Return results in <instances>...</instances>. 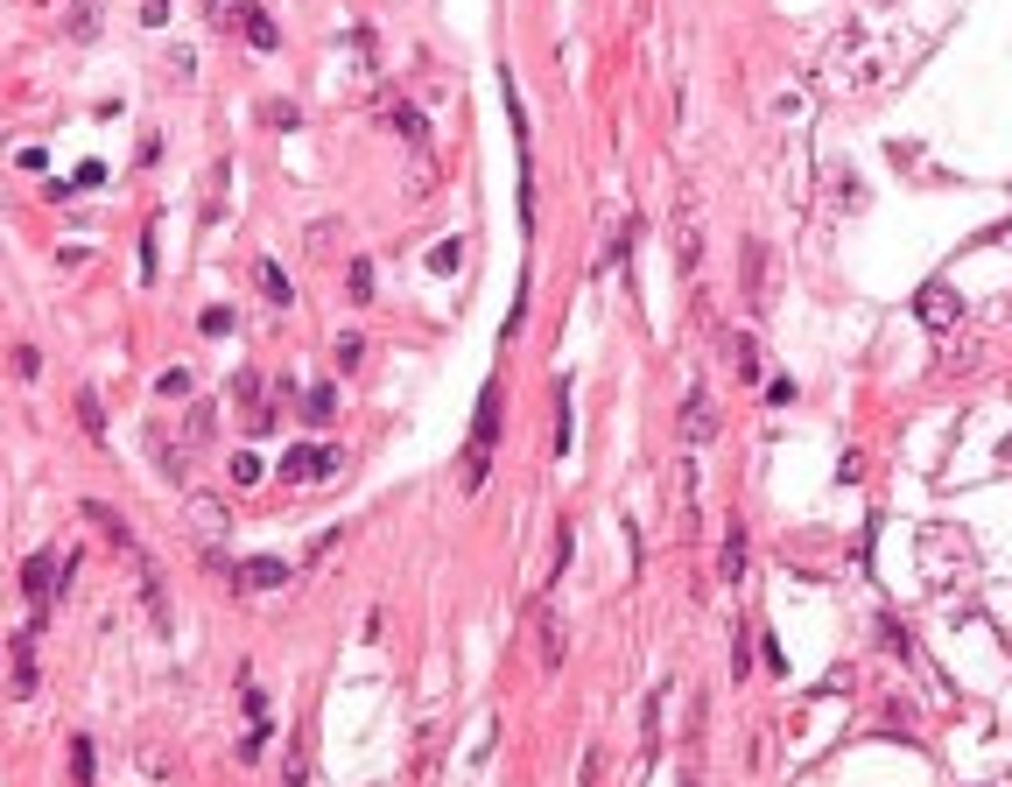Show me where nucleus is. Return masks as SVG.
I'll use <instances>...</instances> for the list:
<instances>
[{"mask_svg": "<svg viewBox=\"0 0 1012 787\" xmlns=\"http://www.w3.org/2000/svg\"><path fill=\"white\" fill-rule=\"evenodd\" d=\"M499 408H506V394H499V380L479 394V415H471V443H465V493H479L485 485V471H493V450H499Z\"/></svg>", "mask_w": 1012, "mask_h": 787, "instance_id": "f257e3e1", "label": "nucleus"}, {"mask_svg": "<svg viewBox=\"0 0 1012 787\" xmlns=\"http://www.w3.org/2000/svg\"><path fill=\"white\" fill-rule=\"evenodd\" d=\"M275 471H281V485H317V479H338V471H345V457L324 450V443H289Z\"/></svg>", "mask_w": 1012, "mask_h": 787, "instance_id": "f03ea898", "label": "nucleus"}, {"mask_svg": "<svg viewBox=\"0 0 1012 787\" xmlns=\"http://www.w3.org/2000/svg\"><path fill=\"white\" fill-rule=\"evenodd\" d=\"M71 570H78V556H28L22 570L28 605H50V591H71Z\"/></svg>", "mask_w": 1012, "mask_h": 787, "instance_id": "7ed1b4c3", "label": "nucleus"}, {"mask_svg": "<svg viewBox=\"0 0 1012 787\" xmlns=\"http://www.w3.org/2000/svg\"><path fill=\"white\" fill-rule=\"evenodd\" d=\"M134 591H141V612H148V626L155 633H169V591H162V570L134 548Z\"/></svg>", "mask_w": 1012, "mask_h": 787, "instance_id": "20e7f679", "label": "nucleus"}, {"mask_svg": "<svg viewBox=\"0 0 1012 787\" xmlns=\"http://www.w3.org/2000/svg\"><path fill=\"white\" fill-rule=\"evenodd\" d=\"M190 528H198V542H204V548H218V542L232 534L226 499H218V493H198V499H190Z\"/></svg>", "mask_w": 1012, "mask_h": 787, "instance_id": "39448f33", "label": "nucleus"}, {"mask_svg": "<svg viewBox=\"0 0 1012 787\" xmlns=\"http://www.w3.org/2000/svg\"><path fill=\"white\" fill-rule=\"evenodd\" d=\"M710 436H718V401L696 388L690 401H682V443H690V450H704Z\"/></svg>", "mask_w": 1012, "mask_h": 787, "instance_id": "423d86ee", "label": "nucleus"}, {"mask_svg": "<svg viewBox=\"0 0 1012 787\" xmlns=\"http://www.w3.org/2000/svg\"><path fill=\"white\" fill-rule=\"evenodd\" d=\"M914 317L928 323V331H957V289H943V281H928V289L914 295Z\"/></svg>", "mask_w": 1012, "mask_h": 787, "instance_id": "0eeeda50", "label": "nucleus"}, {"mask_svg": "<svg viewBox=\"0 0 1012 787\" xmlns=\"http://www.w3.org/2000/svg\"><path fill=\"white\" fill-rule=\"evenodd\" d=\"M289 576H295V570H289L281 556H253V562H240V576H232V584H240V591H281Z\"/></svg>", "mask_w": 1012, "mask_h": 787, "instance_id": "6e6552de", "label": "nucleus"}, {"mask_svg": "<svg viewBox=\"0 0 1012 787\" xmlns=\"http://www.w3.org/2000/svg\"><path fill=\"white\" fill-rule=\"evenodd\" d=\"M718 576L724 584H738V576H746V528H724V542H718Z\"/></svg>", "mask_w": 1012, "mask_h": 787, "instance_id": "1a4fd4ad", "label": "nucleus"}, {"mask_svg": "<svg viewBox=\"0 0 1012 787\" xmlns=\"http://www.w3.org/2000/svg\"><path fill=\"white\" fill-rule=\"evenodd\" d=\"M240 36L253 42V50H281V28H275L267 8H240Z\"/></svg>", "mask_w": 1012, "mask_h": 787, "instance_id": "9d476101", "label": "nucleus"}, {"mask_svg": "<svg viewBox=\"0 0 1012 787\" xmlns=\"http://www.w3.org/2000/svg\"><path fill=\"white\" fill-rule=\"evenodd\" d=\"M253 289H261L275 309H289V303H295V289H289V275H281V261H261V267H253Z\"/></svg>", "mask_w": 1012, "mask_h": 787, "instance_id": "9b49d317", "label": "nucleus"}, {"mask_svg": "<svg viewBox=\"0 0 1012 787\" xmlns=\"http://www.w3.org/2000/svg\"><path fill=\"white\" fill-rule=\"evenodd\" d=\"M218 436V401H190V422H184V443L198 450V443Z\"/></svg>", "mask_w": 1012, "mask_h": 787, "instance_id": "f8f14e48", "label": "nucleus"}, {"mask_svg": "<svg viewBox=\"0 0 1012 787\" xmlns=\"http://www.w3.org/2000/svg\"><path fill=\"white\" fill-rule=\"evenodd\" d=\"M746 303L767 309V246L759 240H746Z\"/></svg>", "mask_w": 1012, "mask_h": 787, "instance_id": "ddd939ff", "label": "nucleus"}, {"mask_svg": "<svg viewBox=\"0 0 1012 787\" xmlns=\"http://www.w3.org/2000/svg\"><path fill=\"white\" fill-rule=\"evenodd\" d=\"M724 359H732V373H738V380H759V345H752L746 331L724 338Z\"/></svg>", "mask_w": 1012, "mask_h": 787, "instance_id": "4468645a", "label": "nucleus"}, {"mask_svg": "<svg viewBox=\"0 0 1012 787\" xmlns=\"http://www.w3.org/2000/svg\"><path fill=\"white\" fill-rule=\"evenodd\" d=\"M331 415H338V388H331V380H317V388L303 394V422H309V429H324Z\"/></svg>", "mask_w": 1012, "mask_h": 787, "instance_id": "2eb2a0df", "label": "nucleus"}, {"mask_svg": "<svg viewBox=\"0 0 1012 787\" xmlns=\"http://www.w3.org/2000/svg\"><path fill=\"white\" fill-rule=\"evenodd\" d=\"M542 668H562V619H556V605H542Z\"/></svg>", "mask_w": 1012, "mask_h": 787, "instance_id": "dca6fc26", "label": "nucleus"}, {"mask_svg": "<svg viewBox=\"0 0 1012 787\" xmlns=\"http://www.w3.org/2000/svg\"><path fill=\"white\" fill-rule=\"evenodd\" d=\"M155 471H162V479H184V471H190V443H162L155 436Z\"/></svg>", "mask_w": 1012, "mask_h": 787, "instance_id": "f3484780", "label": "nucleus"}, {"mask_svg": "<svg viewBox=\"0 0 1012 787\" xmlns=\"http://www.w3.org/2000/svg\"><path fill=\"white\" fill-rule=\"evenodd\" d=\"M345 295H352V303H374V261H352L345 267Z\"/></svg>", "mask_w": 1012, "mask_h": 787, "instance_id": "a211bd4d", "label": "nucleus"}, {"mask_svg": "<svg viewBox=\"0 0 1012 787\" xmlns=\"http://www.w3.org/2000/svg\"><path fill=\"white\" fill-rule=\"evenodd\" d=\"M387 120H394V134H401V141H415V148L429 141V134H422V113H415V106H394Z\"/></svg>", "mask_w": 1012, "mask_h": 787, "instance_id": "6ab92c4d", "label": "nucleus"}, {"mask_svg": "<svg viewBox=\"0 0 1012 787\" xmlns=\"http://www.w3.org/2000/svg\"><path fill=\"white\" fill-rule=\"evenodd\" d=\"M71 780L92 787V738H71Z\"/></svg>", "mask_w": 1012, "mask_h": 787, "instance_id": "aec40b11", "label": "nucleus"}, {"mask_svg": "<svg viewBox=\"0 0 1012 787\" xmlns=\"http://www.w3.org/2000/svg\"><path fill=\"white\" fill-rule=\"evenodd\" d=\"M78 422H85V436H106V415H99V394L92 388L78 394Z\"/></svg>", "mask_w": 1012, "mask_h": 787, "instance_id": "412c9836", "label": "nucleus"}, {"mask_svg": "<svg viewBox=\"0 0 1012 787\" xmlns=\"http://www.w3.org/2000/svg\"><path fill=\"white\" fill-rule=\"evenodd\" d=\"M232 479H240V485H261V479H267V465H261L253 450H240V457H232Z\"/></svg>", "mask_w": 1012, "mask_h": 787, "instance_id": "4be33fe9", "label": "nucleus"}, {"mask_svg": "<svg viewBox=\"0 0 1012 787\" xmlns=\"http://www.w3.org/2000/svg\"><path fill=\"white\" fill-rule=\"evenodd\" d=\"M267 738H275V732H267V724L253 718V732L240 738V760H246V766H253V760H261V752H267Z\"/></svg>", "mask_w": 1012, "mask_h": 787, "instance_id": "5701e85b", "label": "nucleus"}, {"mask_svg": "<svg viewBox=\"0 0 1012 787\" xmlns=\"http://www.w3.org/2000/svg\"><path fill=\"white\" fill-rule=\"evenodd\" d=\"M359 359H366V338H359V331H345V338H338V366H345V373H352V366H359Z\"/></svg>", "mask_w": 1012, "mask_h": 787, "instance_id": "b1692460", "label": "nucleus"}, {"mask_svg": "<svg viewBox=\"0 0 1012 787\" xmlns=\"http://www.w3.org/2000/svg\"><path fill=\"white\" fill-rule=\"evenodd\" d=\"M155 394H162V401H169V394H176V401H184V394H190V373H184V366H169V373H162V380H155Z\"/></svg>", "mask_w": 1012, "mask_h": 787, "instance_id": "393cba45", "label": "nucleus"}, {"mask_svg": "<svg viewBox=\"0 0 1012 787\" xmlns=\"http://www.w3.org/2000/svg\"><path fill=\"white\" fill-rule=\"evenodd\" d=\"M198 331H204V338H226V331H232V309H204Z\"/></svg>", "mask_w": 1012, "mask_h": 787, "instance_id": "a878e982", "label": "nucleus"}, {"mask_svg": "<svg viewBox=\"0 0 1012 787\" xmlns=\"http://www.w3.org/2000/svg\"><path fill=\"white\" fill-rule=\"evenodd\" d=\"M99 28V14H92V0H78V8H71V36H92Z\"/></svg>", "mask_w": 1012, "mask_h": 787, "instance_id": "bb28decb", "label": "nucleus"}, {"mask_svg": "<svg viewBox=\"0 0 1012 787\" xmlns=\"http://www.w3.org/2000/svg\"><path fill=\"white\" fill-rule=\"evenodd\" d=\"M795 401V380H767V408H787Z\"/></svg>", "mask_w": 1012, "mask_h": 787, "instance_id": "cd10ccee", "label": "nucleus"}, {"mask_svg": "<svg viewBox=\"0 0 1012 787\" xmlns=\"http://www.w3.org/2000/svg\"><path fill=\"white\" fill-rule=\"evenodd\" d=\"M141 22H148V28H162V22H169V0H141Z\"/></svg>", "mask_w": 1012, "mask_h": 787, "instance_id": "c85d7f7f", "label": "nucleus"}]
</instances>
